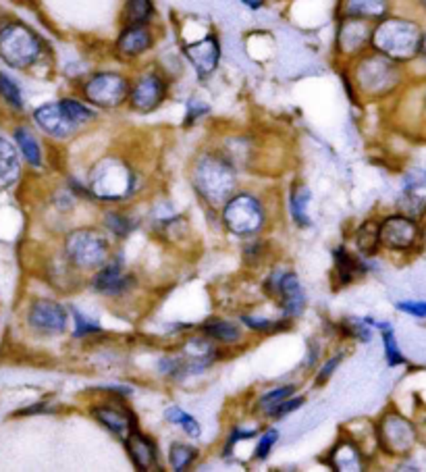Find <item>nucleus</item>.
I'll use <instances>...</instances> for the list:
<instances>
[{
  "label": "nucleus",
  "mask_w": 426,
  "mask_h": 472,
  "mask_svg": "<svg viewBox=\"0 0 426 472\" xmlns=\"http://www.w3.org/2000/svg\"><path fill=\"white\" fill-rule=\"evenodd\" d=\"M125 446H127V454L134 467L137 470H157L158 468V452L157 444L148 437V435L139 431H129L127 439H125Z\"/></svg>",
  "instance_id": "obj_18"
},
{
  "label": "nucleus",
  "mask_w": 426,
  "mask_h": 472,
  "mask_svg": "<svg viewBox=\"0 0 426 472\" xmlns=\"http://www.w3.org/2000/svg\"><path fill=\"white\" fill-rule=\"evenodd\" d=\"M154 5L152 0H127L123 9V24L125 26H150L154 19Z\"/></svg>",
  "instance_id": "obj_25"
},
{
  "label": "nucleus",
  "mask_w": 426,
  "mask_h": 472,
  "mask_svg": "<svg viewBox=\"0 0 426 472\" xmlns=\"http://www.w3.org/2000/svg\"><path fill=\"white\" fill-rule=\"evenodd\" d=\"M137 175L121 159H102L90 171V191L94 198L106 202H119L134 194Z\"/></svg>",
  "instance_id": "obj_3"
},
{
  "label": "nucleus",
  "mask_w": 426,
  "mask_h": 472,
  "mask_svg": "<svg viewBox=\"0 0 426 472\" xmlns=\"http://www.w3.org/2000/svg\"><path fill=\"white\" fill-rule=\"evenodd\" d=\"M369 324H377V327L383 331V344H385V356H387V363L389 366H400L406 363V358H403V354L400 352V345H398V339H395V333L391 329V324L389 323H377L372 319H366Z\"/></svg>",
  "instance_id": "obj_29"
},
{
  "label": "nucleus",
  "mask_w": 426,
  "mask_h": 472,
  "mask_svg": "<svg viewBox=\"0 0 426 472\" xmlns=\"http://www.w3.org/2000/svg\"><path fill=\"white\" fill-rule=\"evenodd\" d=\"M44 44L34 29L9 24L0 29V58L13 69H27L42 56Z\"/></svg>",
  "instance_id": "obj_4"
},
{
  "label": "nucleus",
  "mask_w": 426,
  "mask_h": 472,
  "mask_svg": "<svg viewBox=\"0 0 426 472\" xmlns=\"http://www.w3.org/2000/svg\"><path fill=\"white\" fill-rule=\"evenodd\" d=\"M198 458V449L188 444H173L168 449V464L175 472L188 470Z\"/></svg>",
  "instance_id": "obj_30"
},
{
  "label": "nucleus",
  "mask_w": 426,
  "mask_h": 472,
  "mask_svg": "<svg viewBox=\"0 0 426 472\" xmlns=\"http://www.w3.org/2000/svg\"><path fill=\"white\" fill-rule=\"evenodd\" d=\"M27 323L40 335H61L67 327V313L55 300H36L29 306Z\"/></svg>",
  "instance_id": "obj_11"
},
{
  "label": "nucleus",
  "mask_w": 426,
  "mask_h": 472,
  "mask_svg": "<svg viewBox=\"0 0 426 472\" xmlns=\"http://www.w3.org/2000/svg\"><path fill=\"white\" fill-rule=\"evenodd\" d=\"M154 36L150 26H125L119 38H117V50L125 58H136L150 50Z\"/></svg>",
  "instance_id": "obj_19"
},
{
  "label": "nucleus",
  "mask_w": 426,
  "mask_h": 472,
  "mask_svg": "<svg viewBox=\"0 0 426 472\" xmlns=\"http://www.w3.org/2000/svg\"><path fill=\"white\" fill-rule=\"evenodd\" d=\"M293 394H296V387H293V385H283V387L270 389L269 394H264V395L260 397V408H262L264 412H269L270 408H275V405H277L279 402L288 400V397H291Z\"/></svg>",
  "instance_id": "obj_35"
},
{
  "label": "nucleus",
  "mask_w": 426,
  "mask_h": 472,
  "mask_svg": "<svg viewBox=\"0 0 426 472\" xmlns=\"http://www.w3.org/2000/svg\"><path fill=\"white\" fill-rule=\"evenodd\" d=\"M183 53H186L188 61L192 63V67L196 69L198 76H200V79L210 77L218 67L220 46L215 36H204L202 40L186 44Z\"/></svg>",
  "instance_id": "obj_14"
},
{
  "label": "nucleus",
  "mask_w": 426,
  "mask_h": 472,
  "mask_svg": "<svg viewBox=\"0 0 426 472\" xmlns=\"http://www.w3.org/2000/svg\"><path fill=\"white\" fill-rule=\"evenodd\" d=\"M329 462L335 470H341V472L362 470V452H360V447L354 444V441L345 439L330 449Z\"/></svg>",
  "instance_id": "obj_22"
},
{
  "label": "nucleus",
  "mask_w": 426,
  "mask_h": 472,
  "mask_svg": "<svg viewBox=\"0 0 426 472\" xmlns=\"http://www.w3.org/2000/svg\"><path fill=\"white\" fill-rule=\"evenodd\" d=\"M418 240V225L410 217H389L379 227V243L389 250H410Z\"/></svg>",
  "instance_id": "obj_13"
},
{
  "label": "nucleus",
  "mask_w": 426,
  "mask_h": 472,
  "mask_svg": "<svg viewBox=\"0 0 426 472\" xmlns=\"http://www.w3.org/2000/svg\"><path fill=\"white\" fill-rule=\"evenodd\" d=\"M0 96H3L13 108H24V96H21L19 86L15 84L9 76H5V73H0Z\"/></svg>",
  "instance_id": "obj_34"
},
{
  "label": "nucleus",
  "mask_w": 426,
  "mask_h": 472,
  "mask_svg": "<svg viewBox=\"0 0 426 472\" xmlns=\"http://www.w3.org/2000/svg\"><path fill=\"white\" fill-rule=\"evenodd\" d=\"M241 3H244L246 6H249V9H252V11H256V9H260V6L264 5V0H241Z\"/></svg>",
  "instance_id": "obj_45"
},
{
  "label": "nucleus",
  "mask_w": 426,
  "mask_h": 472,
  "mask_svg": "<svg viewBox=\"0 0 426 472\" xmlns=\"http://www.w3.org/2000/svg\"><path fill=\"white\" fill-rule=\"evenodd\" d=\"M312 200L310 190H308L304 183H293L291 188V198H289V209H291V219L298 227L306 230L310 225V217H308V204Z\"/></svg>",
  "instance_id": "obj_24"
},
{
  "label": "nucleus",
  "mask_w": 426,
  "mask_h": 472,
  "mask_svg": "<svg viewBox=\"0 0 426 472\" xmlns=\"http://www.w3.org/2000/svg\"><path fill=\"white\" fill-rule=\"evenodd\" d=\"M131 283H134V277L123 271V264L119 261L113 262V258L96 269V275L92 279L94 290L102 293V296H121V293L129 290Z\"/></svg>",
  "instance_id": "obj_16"
},
{
  "label": "nucleus",
  "mask_w": 426,
  "mask_h": 472,
  "mask_svg": "<svg viewBox=\"0 0 426 472\" xmlns=\"http://www.w3.org/2000/svg\"><path fill=\"white\" fill-rule=\"evenodd\" d=\"M277 441H279V431L277 429L264 431L260 441H259V444H256V452H254L256 460H267L269 454L273 452V447H275Z\"/></svg>",
  "instance_id": "obj_37"
},
{
  "label": "nucleus",
  "mask_w": 426,
  "mask_h": 472,
  "mask_svg": "<svg viewBox=\"0 0 426 472\" xmlns=\"http://www.w3.org/2000/svg\"><path fill=\"white\" fill-rule=\"evenodd\" d=\"M204 333H207L212 342H220V344H238L241 339V329L238 324L225 319H215L207 323Z\"/></svg>",
  "instance_id": "obj_27"
},
{
  "label": "nucleus",
  "mask_w": 426,
  "mask_h": 472,
  "mask_svg": "<svg viewBox=\"0 0 426 472\" xmlns=\"http://www.w3.org/2000/svg\"><path fill=\"white\" fill-rule=\"evenodd\" d=\"M194 188L210 206L225 204L235 191L233 165L217 154H202L194 165Z\"/></svg>",
  "instance_id": "obj_2"
},
{
  "label": "nucleus",
  "mask_w": 426,
  "mask_h": 472,
  "mask_svg": "<svg viewBox=\"0 0 426 472\" xmlns=\"http://www.w3.org/2000/svg\"><path fill=\"white\" fill-rule=\"evenodd\" d=\"M354 79L360 92L369 96H383L398 86L400 73L391 58H387L383 55H374L360 58L354 71Z\"/></svg>",
  "instance_id": "obj_7"
},
{
  "label": "nucleus",
  "mask_w": 426,
  "mask_h": 472,
  "mask_svg": "<svg viewBox=\"0 0 426 472\" xmlns=\"http://www.w3.org/2000/svg\"><path fill=\"white\" fill-rule=\"evenodd\" d=\"M15 142H17L21 154H24L29 165L42 167V149L32 131L27 128H17L15 129Z\"/></svg>",
  "instance_id": "obj_26"
},
{
  "label": "nucleus",
  "mask_w": 426,
  "mask_h": 472,
  "mask_svg": "<svg viewBox=\"0 0 426 472\" xmlns=\"http://www.w3.org/2000/svg\"><path fill=\"white\" fill-rule=\"evenodd\" d=\"M105 223L110 231L115 235H119V238H125L131 231V219L121 215V212H108Z\"/></svg>",
  "instance_id": "obj_38"
},
{
  "label": "nucleus",
  "mask_w": 426,
  "mask_h": 472,
  "mask_svg": "<svg viewBox=\"0 0 426 472\" xmlns=\"http://www.w3.org/2000/svg\"><path fill=\"white\" fill-rule=\"evenodd\" d=\"M129 86V79L121 73L102 71L86 81L84 98L96 108L113 110L119 108L123 102H127Z\"/></svg>",
  "instance_id": "obj_8"
},
{
  "label": "nucleus",
  "mask_w": 426,
  "mask_h": 472,
  "mask_svg": "<svg viewBox=\"0 0 426 472\" xmlns=\"http://www.w3.org/2000/svg\"><path fill=\"white\" fill-rule=\"evenodd\" d=\"M58 105L63 107L65 115L69 117V121H71L73 125H76L77 129L84 128L86 123H90V121L96 119V110H94L92 107L84 105V102H79V100L63 98V100H58Z\"/></svg>",
  "instance_id": "obj_28"
},
{
  "label": "nucleus",
  "mask_w": 426,
  "mask_h": 472,
  "mask_svg": "<svg viewBox=\"0 0 426 472\" xmlns=\"http://www.w3.org/2000/svg\"><path fill=\"white\" fill-rule=\"evenodd\" d=\"M356 241H358V248L362 250L364 254L377 252V248H379V227L372 225V223L362 225V227H360V231H358Z\"/></svg>",
  "instance_id": "obj_33"
},
{
  "label": "nucleus",
  "mask_w": 426,
  "mask_h": 472,
  "mask_svg": "<svg viewBox=\"0 0 426 472\" xmlns=\"http://www.w3.org/2000/svg\"><path fill=\"white\" fill-rule=\"evenodd\" d=\"M389 13V0H345L343 15L356 19H380Z\"/></svg>",
  "instance_id": "obj_23"
},
{
  "label": "nucleus",
  "mask_w": 426,
  "mask_h": 472,
  "mask_svg": "<svg viewBox=\"0 0 426 472\" xmlns=\"http://www.w3.org/2000/svg\"><path fill=\"white\" fill-rule=\"evenodd\" d=\"M421 50H422L424 56H426V34L422 36V40H421Z\"/></svg>",
  "instance_id": "obj_46"
},
{
  "label": "nucleus",
  "mask_w": 426,
  "mask_h": 472,
  "mask_svg": "<svg viewBox=\"0 0 426 472\" xmlns=\"http://www.w3.org/2000/svg\"><path fill=\"white\" fill-rule=\"evenodd\" d=\"M21 175V162L17 149L9 139L0 138V190H9L15 186Z\"/></svg>",
  "instance_id": "obj_21"
},
{
  "label": "nucleus",
  "mask_w": 426,
  "mask_h": 472,
  "mask_svg": "<svg viewBox=\"0 0 426 472\" xmlns=\"http://www.w3.org/2000/svg\"><path fill=\"white\" fill-rule=\"evenodd\" d=\"M366 321H360V319H350L348 321V333L350 335H354L356 339H360V342H370V337H372V333H370V327H366Z\"/></svg>",
  "instance_id": "obj_41"
},
{
  "label": "nucleus",
  "mask_w": 426,
  "mask_h": 472,
  "mask_svg": "<svg viewBox=\"0 0 426 472\" xmlns=\"http://www.w3.org/2000/svg\"><path fill=\"white\" fill-rule=\"evenodd\" d=\"M421 29L408 19H385L372 29L370 44L379 55L395 63H406L421 50Z\"/></svg>",
  "instance_id": "obj_1"
},
{
  "label": "nucleus",
  "mask_w": 426,
  "mask_h": 472,
  "mask_svg": "<svg viewBox=\"0 0 426 472\" xmlns=\"http://www.w3.org/2000/svg\"><path fill=\"white\" fill-rule=\"evenodd\" d=\"M379 439L389 454H406L414 447L416 431L406 418L391 412L380 420Z\"/></svg>",
  "instance_id": "obj_12"
},
{
  "label": "nucleus",
  "mask_w": 426,
  "mask_h": 472,
  "mask_svg": "<svg viewBox=\"0 0 426 472\" xmlns=\"http://www.w3.org/2000/svg\"><path fill=\"white\" fill-rule=\"evenodd\" d=\"M398 308L401 313L412 314V316H421V319H426V302H400Z\"/></svg>",
  "instance_id": "obj_42"
},
{
  "label": "nucleus",
  "mask_w": 426,
  "mask_h": 472,
  "mask_svg": "<svg viewBox=\"0 0 426 472\" xmlns=\"http://www.w3.org/2000/svg\"><path fill=\"white\" fill-rule=\"evenodd\" d=\"M269 292L277 298L285 316H299L306 308L304 287L296 272H275L269 279Z\"/></svg>",
  "instance_id": "obj_10"
},
{
  "label": "nucleus",
  "mask_w": 426,
  "mask_h": 472,
  "mask_svg": "<svg viewBox=\"0 0 426 472\" xmlns=\"http://www.w3.org/2000/svg\"><path fill=\"white\" fill-rule=\"evenodd\" d=\"M167 96V84L165 79L157 76V73H144L139 76L134 86H129L127 102L136 113H152L160 105H163Z\"/></svg>",
  "instance_id": "obj_9"
},
{
  "label": "nucleus",
  "mask_w": 426,
  "mask_h": 472,
  "mask_svg": "<svg viewBox=\"0 0 426 472\" xmlns=\"http://www.w3.org/2000/svg\"><path fill=\"white\" fill-rule=\"evenodd\" d=\"M165 418L168 420V423L179 425L183 433H188L189 437H200V433H202L200 423H198L192 415H188L186 410L178 408V405H171V408L165 412Z\"/></svg>",
  "instance_id": "obj_32"
},
{
  "label": "nucleus",
  "mask_w": 426,
  "mask_h": 472,
  "mask_svg": "<svg viewBox=\"0 0 426 472\" xmlns=\"http://www.w3.org/2000/svg\"><path fill=\"white\" fill-rule=\"evenodd\" d=\"M304 404V397H288V400H283V402H279L275 408H270L267 415L270 416V418H283V416H288V415H291L293 410H298L299 405Z\"/></svg>",
  "instance_id": "obj_40"
},
{
  "label": "nucleus",
  "mask_w": 426,
  "mask_h": 472,
  "mask_svg": "<svg viewBox=\"0 0 426 472\" xmlns=\"http://www.w3.org/2000/svg\"><path fill=\"white\" fill-rule=\"evenodd\" d=\"M340 363H341V354H337V356L330 358L329 363H325V366L320 368V373H319V379H317L319 385H322V383H327V381H329V377H330V375H333L335 368L340 366Z\"/></svg>",
  "instance_id": "obj_43"
},
{
  "label": "nucleus",
  "mask_w": 426,
  "mask_h": 472,
  "mask_svg": "<svg viewBox=\"0 0 426 472\" xmlns=\"http://www.w3.org/2000/svg\"><path fill=\"white\" fill-rule=\"evenodd\" d=\"M422 3H424V5H426V0H422Z\"/></svg>",
  "instance_id": "obj_47"
},
{
  "label": "nucleus",
  "mask_w": 426,
  "mask_h": 472,
  "mask_svg": "<svg viewBox=\"0 0 426 472\" xmlns=\"http://www.w3.org/2000/svg\"><path fill=\"white\" fill-rule=\"evenodd\" d=\"M73 319H76V337H86L100 331V324L96 321L87 319L84 313L73 311Z\"/></svg>",
  "instance_id": "obj_39"
},
{
  "label": "nucleus",
  "mask_w": 426,
  "mask_h": 472,
  "mask_svg": "<svg viewBox=\"0 0 426 472\" xmlns=\"http://www.w3.org/2000/svg\"><path fill=\"white\" fill-rule=\"evenodd\" d=\"M94 418L98 420L102 426H106L110 433L119 435V437H127L129 431H134V416H131V412H127L121 405L117 404H105V405H96L94 408Z\"/></svg>",
  "instance_id": "obj_20"
},
{
  "label": "nucleus",
  "mask_w": 426,
  "mask_h": 472,
  "mask_svg": "<svg viewBox=\"0 0 426 472\" xmlns=\"http://www.w3.org/2000/svg\"><path fill=\"white\" fill-rule=\"evenodd\" d=\"M241 323L246 324L248 329L256 331V333H273L279 327H281V323L279 321H270V319H260V316H241Z\"/></svg>",
  "instance_id": "obj_36"
},
{
  "label": "nucleus",
  "mask_w": 426,
  "mask_h": 472,
  "mask_svg": "<svg viewBox=\"0 0 426 472\" xmlns=\"http://www.w3.org/2000/svg\"><path fill=\"white\" fill-rule=\"evenodd\" d=\"M65 254L73 267L84 271L100 269L110 261V243L102 231L92 230V227H79L65 238Z\"/></svg>",
  "instance_id": "obj_5"
},
{
  "label": "nucleus",
  "mask_w": 426,
  "mask_h": 472,
  "mask_svg": "<svg viewBox=\"0 0 426 472\" xmlns=\"http://www.w3.org/2000/svg\"><path fill=\"white\" fill-rule=\"evenodd\" d=\"M34 121L38 123V128L44 134L56 139H67L77 131V128L69 121V117L65 115V110L58 102H46V105L36 108Z\"/></svg>",
  "instance_id": "obj_15"
},
{
  "label": "nucleus",
  "mask_w": 426,
  "mask_h": 472,
  "mask_svg": "<svg viewBox=\"0 0 426 472\" xmlns=\"http://www.w3.org/2000/svg\"><path fill=\"white\" fill-rule=\"evenodd\" d=\"M254 437V431H246V429H239V426H235V429L231 431V437L227 439V447H225V454L231 452V449L238 446L239 439H249Z\"/></svg>",
  "instance_id": "obj_44"
},
{
  "label": "nucleus",
  "mask_w": 426,
  "mask_h": 472,
  "mask_svg": "<svg viewBox=\"0 0 426 472\" xmlns=\"http://www.w3.org/2000/svg\"><path fill=\"white\" fill-rule=\"evenodd\" d=\"M335 267L343 283H350L358 272H364V262H356V258L343 248H340L335 252Z\"/></svg>",
  "instance_id": "obj_31"
},
{
  "label": "nucleus",
  "mask_w": 426,
  "mask_h": 472,
  "mask_svg": "<svg viewBox=\"0 0 426 472\" xmlns=\"http://www.w3.org/2000/svg\"><path fill=\"white\" fill-rule=\"evenodd\" d=\"M370 36L372 29L366 26V19L345 17L337 32V48L343 55H358L370 42Z\"/></svg>",
  "instance_id": "obj_17"
},
{
  "label": "nucleus",
  "mask_w": 426,
  "mask_h": 472,
  "mask_svg": "<svg viewBox=\"0 0 426 472\" xmlns=\"http://www.w3.org/2000/svg\"><path fill=\"white\" fill-rule=\"evenodd\" d=\"M264 221H267V212H264L260 198L248 194V191L231 196L223 204V223L239 238H252L262 230Z\"/></svg>",
  "instance_id": "obj_6"
}]
</instances>
